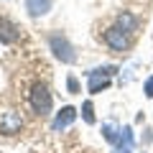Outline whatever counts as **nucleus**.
I'll return each mask as SVG.
<instances>
[{
	"mask_svg": "<svg viewBox=\"0 0 153 153\" xmlns=\"http://www.w3.org/2000/svg\"><path fill=\"white\" fill-rule=\"evenodd\" d=\"M31 107L36 115H49L51 107H54V100H51V92L44 87V84H36V87L31 89Z\"/></svg>",
	"mask_w": 153,
	"mask_h": 153,
	"instance_id": "nucleus-1",
	"label": "nucleus"
},
{
	"mask_svg": "<svg viewBox=\"0 0 153 153\" xmlns=\"http://www.w3.org/2000/svg\"><path fill=\"white\" fill-rule=\"evenodd\" d=\"M49 44H51V51L56 54V59H61L64 64H74L76 61V54H74V49H71V44L61 36V33H54V36L49 38Z\"/></svg>",
	"mask_w": 153,
	"mask_h": 153,
	"instance_id": "nucleus-2",
	"label": "nucleus"
},
{
	"mask_svg": "<svg viewBox=\"0 0 153 153\" xmlns=\"http://www.w3.org/2000/svg\"><path fill=\"white\" fill-rule=\"evenodd\" d=\"M115 66H102V69H92L89 71V92L92 94H97V92H102V89H107L110 87V79H112V74H115Z\"/></svg>",
	"mask_w": 153,
	"mask_h": 153,
	"instance_id": "nucleus-3",
	"label": "nucleus"
},
{
	"mask_svg": "<svg viewBox=\"0 0 153 153\" xmlns=\"http://www.w3.org/2000/svg\"><path fill=\"white\" fill-rule=\"evenodd\" d=\"M105 44H107L110 49H115V51H125L128 46H130V36H128V31H123L120 26H115V28H107V31H105Z\"/></svg>",
	"mask_w": 153,
	"mask_h": 153,
	"instance_id": "nucleus-4",
	"label": "nucleus"
},
{
	"mask_svg": "<svg viewBox=\"0 0 153 153\" xmlns=\"http://www.w3.org/2000/svg\"><path fill=\"white\" fill-rule=\"evenodd\" d=\"M21 128H23V120H21L18 112H13V110H3V112H0V133L13 135V133H18Z\"/></svg>",
	"mask_w": 153,
	"mask_h": 153,
	"instance_id": "nucleus-5",
	"label": "nucleus"
},
{
	"mask_svg": "<svg viewBox=\"0 0 153 153\" xmlns=\"http://www.w3.org/2000/svg\"><path fill=\"white\" fill-rule=\"evenodd\" d=\"M18 26L10 21H5V18H0V41H5V44H16L18 41Z\"/></svg>",
	"mask_w": 153,
	"mask_h": 153,
	"instance_id": "nucleus-6",
	"label": "nucleus"
},
{
	"mask_svg": "<svg viewBox=\"0 0 153 153\" xmlns=\"http://www.w3.org/2000/svg\"><path fill=\"white\" fill-rule=\"evenodd\" d=\"M51 5H54V0H26V8H28V13H31L33 18L46 16V13L51 10Z\"/></svg>",
	"mask_w": 153,
	"mask_h": 153,
	"instance_id": "nucleus-7",
	"label": "nucleus"
},
{
	"mask_svg": "<svg viewBox=\"0 0 153 153\" xmlns=\"http://www.w3.org/2000/svg\"><path fill=\"white\" fill-rule=\"evenodd\" d=\"M76 117V110L74 107H64L59 115H56V120H54V130H64V128H69L71 123H74Z\"/></svg>",
	"mask_w": 153,
	"mask_h": 153,
	"instance_id": "nucleus-8",
	"label": "nucleus"
},
{
	"mask_svg": "<svg viewBox=\"0 0 153 153\" xmlns=\"http://www.w3.org/2000/svg\"><path fill=\"white\" fill-rule=\"evenodd\" d=\"M117 153H133V130H130L128 125L120 130V140H117Z\"/></svg>",
	"mask_w": 153,
	"mask_h": 153,
	"instance_id": "nucleus-9",
	"label": "nucleus"
},
{
	"mask_svg": "<svg viewBox=\"0 0 153 153\" xmlns=\"http://www.w3.org/2000/svg\"><path fill=\"white\" fill-rule=\"evenodd\" d=\"M102 133H105V140H107V143H115V146H117V140H120V130H117L112 123H105Z\"/></svg>",
	"mask_w": 153,
	"mask_h": 153,
	"instance_id": "nucleus-10",
	"label": "nucleus"
},
{
	"mask_svg": "<svg viewBox=\"0 0 153 153\" xmlns=\"http://www.w3.org/2000/svg\"><path fill=\"white\" fill-rule=\"evenodd\" d=\"M120 28L128 31V33H133V28H135V18H133L130 13H123V16H120Z\"/></svg>",
	"mask_w": 153,
	"mask_h": 153,
	"instance_id": "nucleus-11",
	"label": "nucleus"
},
{
	"mask_svg": "<svg viewBox=\"0 0 153 153\" xmlns=\"http://www.w3.org/2000/svg\"><path fill=\"white\" fill-rule=\"evenodd\" d=\"M82 117L87 125H94V112H92V102H84L82 105Z\"/></svg>",
	"mask_w": 153,
	"mask_h": 153,
	"instance_id": "nucleus-12",
	"label": "nucleus"
},
{
	"mask_svg": "<svg viewBox=\"0 0 153 153\" xmlns=\"http://www.w3.org/2000/svg\"><path fill=\"white\" fill-rule=\"evenodd\" d=\"M66 84H69V92H79V84H76V76H74V74H69Z\"/></svg>",
	"mask_w": 153,
	"mask_h": 153,
	"instance_id": "nucleus-13",
	"label": "nucleus"
},
{
	"mask_svg": "<svg viewBox=\"0 0 153 153\" xmlns=\"http://www.w3.org/2000/svg\"><path fill=\"white\" fill-rule=\"evenodd\" d=\"M146 97L153 100V76H148V82H146Z\"/></svg>",
	"mask_w": 153,
	"mask_h": 153,
	"instance_id": "nucleus-14",
	"label": "nucleus"
}]
</instances>
